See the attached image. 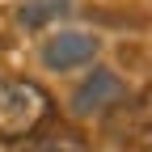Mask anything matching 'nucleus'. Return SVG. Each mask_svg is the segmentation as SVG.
I'll return each mask as SVG.
<instances>
[{"label":"nucleus","instance_id":"nucleus-1","mask_svg":"<svg viewBox=\"0 0 152 152\" xmlns=\"http://www.w3.org/2000/svg\"><path fill=\"white\" fill-rule=\"evenodd\" d=\"M51 114L55 102L42 85L26 76H0V140H34Z\"/></svg>","mask_w":152,"mask_h":152},{"label":"nucleus","instance_id":"nucleus-2","mask_svg":"<svg viewBox=\"0 0 152 152\" xmlns=\"http://www.w3.org/2000/svg\"><path fill=\"white\" fill-rule=\"evenodd\" d=\"M93 55H97V38H93L89 30H59V34L47 38L42 64H47L51 72H72V68L89 64Z\"/></svg>","mask_w":152,"mask_h":152},{"label":"nucleus","instance_id":"nucleus-3","mask_svg":"<svg viewBox=\"0 0 152 152\" xmlns=\"http://www.w3.org/2000/svg\"><path fill=\"white\" fill-rule=\"evenodd\" d=\"M123 97V80L106 68H93L85 76V85L72 93V114H80V118H89V114H102L106 106H114Z\"/></svg>","mask_w":152,"mask_h":152},{"label":"nucleus","instance_id":"nucleus-4","mask_svg":"<svg viewBox=\"0 0 152 152\" xmlns=\"http://www.w3.org/2000/svg\"><path fill=\"white\" fill-rule=\"evenodd\" d=\"M72 9V0H21L17 4V26L21 30H42L47 21H59Z\"/></svg>","mask_w":152,"mask_h":152},{"label":"nucleus","instance_id":"nucleus-5","mask_svg":"<svg viewBox=\"0 0 152 152\" xmlns=\"http://www.w3.org/2000/svg\"><path fill=\"white\" fill-rule=\"evenodd\" d=\"M30 152H89L80 135H64V131H55V135H38L30 144Z\"/></svg>","mask_w":152,"mask_h":152},{"label":"nucleus","instance_id":"nucleus-6","mask_svg":"<svg viewBox=\"0 0 152 152\" xmlns=\"http://www.w3.org/2000/svg\"><path fill=\"white\" fill-rule=\"evenodd\" d=\"M148 152H152V148H148Z\"/></svg>","mask_w":152,"mask_h":152}]
</instances>
